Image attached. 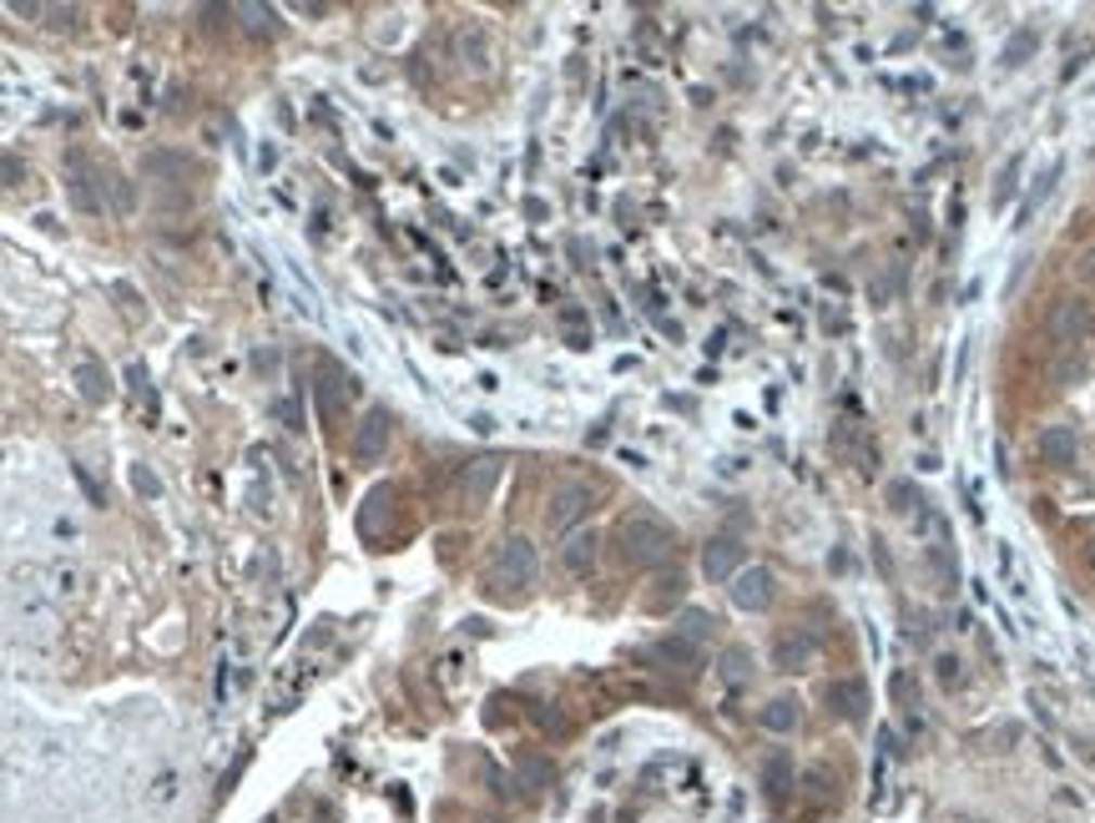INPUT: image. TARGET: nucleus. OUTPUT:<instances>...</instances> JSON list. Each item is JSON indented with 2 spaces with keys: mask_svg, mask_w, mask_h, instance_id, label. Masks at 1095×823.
<instances>
[{
  "mask_svg": "<svg viewBox=\"0 0 1095 823\" xmlns=\"http://www.w3.org/2000/svg\"><path fill=\"white\" fill-rule=\"evenodd\" d=\"M616 536H621V556H627L631 566H642V571L667 566L677 551V530L667 526V520H657V515H627V520L616 526Z\"/></svg>",
  "mask_w": 1095,
  "mask_h": 823,
  "instance_id": "1",
  "label": "nucleus"
},
{
  "mask_svg": "<svg viewBox=\"0 0 1095 823\" xmlns=\"http://www.w3.org/2000/svg\"><path fill=\"white\" fill-rule=\"evenodd\" d=\"M359 395V380H353L344 364H334V359H319V369H313V399H319V420L323 425H338V414H344V404Z\"/></svg>",
  "mask_w": 1095,
  "mask_h": 823,
  "instance_id": "2",
  "label": "nucleus"
},
{
  "mask_svg": "<svg viewBox=\"0 0 1095 823\" xmlns=\"http://www.w3.org/2000/svg\"><path fill=\"white\" fill-rule=\"evenodd\" d=\"M389 440H395V414L384 410V404H374V410L353 425V440H349V455L359 460V465H379L384 450H389Z\"/></svg>",
  "mask_w": 1095,
  "mask_h": 823,
  "instance_id": "3",
  "label": "nucleus"
},
{
  "mask_svg": "<svg viewBox=\"0 0 1095 823\" xmlns=\"http://www.w3.org/2000/svg\"><path fill=\"white\" fill-rule=\"evenodd\" d=\"M591 505H596L591 486H561L551 496V505H545V530L551 536H576V526L591 515Z\"/></svg>",
  "mask_w": 1095,
  "mask_h": 823,
  "instance_id": "4",
  "label": "nucleus"
},
{
  "mask_svg": "<svg viewBox=\"0 0 1095 823\" xmlns=\"http://www.w3.org/2000/svg\"><path fill=\"white\" fill-rule=\"evenodd\" d=\"M495 480H500V460L495 455L469 460L465 471L454 475V500H460V511H480L485 500H490V490H495Z\"/></svg>",
  "mask_w": 1095,
  "mask_h": 823,
  "instance_id": "5",
  "label": "nucleus"
},
{
  "mask_svg": "<svg viewBox=\"0 0 1095 823\" xmlns=\"http://www.w3.org/2000/svg\"><path fill=\"white\" fill-rule=\"evenodd\" d=\"M1085 334H1091V304L1085 298H1060L1051 313L1055 349H1085Z\"/></svg>",
  "mask_w": 1095,
  "mask_h": 823,
  "instance_id": "6",
  "label": "nucleus"
},
{
  "mask_svg": "<svg viewBox=\"0 0 1095 823\" xmlns=\"http://www.w3.org/2000/svg\"><path fill=\"white\" fill-rule=\"evenodd\" d=\"M819 661V636L808 627H788V632L773 642V667L777 672H808Z\"/></svg>",
  "mask_w": 1095,
  "mask_h": 823,
  "instance_id": "7",
  "label": "nucleus"
},
{
  "mask_svg": "<svg viewBox=\"0 0 1095 823\" xmlns=\"http://www.w3.org/2000/svg\"><path fill=\"white\" fill-rule=\"evenodd\" d=\"M773 571L768 566H743V571L732 576V602L743 606V612H768L773 606Z\"/></svg>",
  "mask_w": 1095,
  "mask_h": 823,
  "instance_id": "8",
  "label": "nucleus"
},
{
  "mask_svg": "<svg viewBox=\"0 0 1095 823\" xmlns=\"http://www.w3.org/2000/svg\"><path fill=\"white\" fill-rule=\"evenodd\" d=\"M495 566L511 576L515 587H530V581H536V571H541V561H536V545H530L526 536H505V541H500Z\"/></svg>",
  "mask_w": 1095,
  "mask_h": 823,
  "instance_id": "9",
  "label": "nucleus"
},
{
  "mask_svg": "<svg viewBox=\"0 0 1095 823\" xmlns=\"http://www.w3.org/2000/svg\"><path fill=\"white\" fill-rule=\"evenodd\" d=\"M701 571L712 576V581H732V576L743 571V541L737 536H712V541L701 545Z\"/></svg>",
  "mask_w": 1095,
  "mask_h": 823,
  "instance_id": "10",
  "label": "nucleus"
},
{
  "mask_svg": "<svg viewBox=\"0 0 1095 823\" xmlns=\"http://www.w3.org/2000/svg\"><path fill=\"white\" fill-rule=\"evenodd\" d=\"M828 707L843 722H863L868 718V682H863V677H838V682H828Z\"/></svg>",
  "mask_w": 1095,
  "mask_h": 823,
  "instance_id": "11",
  "label": "nucleus"
},
{
  "mask_svg": "<svg viewBox=\"0 0 1095 823\" xmlns=\"http://www.w3.org/2000/svg\"><path fill=\"white\" fill-rule=\"evenodd\" d=\"M1040 460L1045 465H1055V471H1070L1075 465V455H1081V440H1075V429L1070 425H1045L1040 429V440H1035Z\"/></svg>",
  "mask_w": 1095,
  "mask_h": 823,
  "instance_id": "12",
  "label": "nucleus"
},
{
  "mask_svg": "<svg viewBox=\"0 0 1095 823\" xmlns=\"http://www.w3.org/2000/svg\"><path fill=\"white\" fill-rule=\"evenodd\" d=\"M924 571H929L935 591H954V587H959V561H954L950 536H935V541L924 545Z\"/></svg>",
  "mask_w": 1095,
  "mask_h": 823,
  "instance_id": "13",
  "label": "nucleus"
},
{
  "mask_svg": "<svg viewBox=\"0 0 1095 823\" xmlns=\"http://www.w3.org/2000/svg\"><path fill=\"white\" fill-rule=\"evenodd\" d=\"M66 192H72V203L81 207V213H102V197H96V172L87 167V157H66Z\"/></svg>",
  "mask_w": 1095,
  "mask_h": 823,
  "instance_id": "14",
  "label": "nucleus"
},
{
  "mask_svg": "<svg viewBox=\"0 0 1095 823\" xmlns=\"http://www.w3.org/2000/svg\"><path fill=\"white\" fill-rule=\"evenodd\" d=\"M601 556V541H596V530H576V536H566V551H561V566H566L570 576H585L591 566H596Z\"/></svg>",
  "mask_w": 1095,
  "mask_h": 823,
  "instance_id": "15",
  "label": "nucleus"
},
{
  "mask_svg": "<svg viewBox=\"0 0 1095 823\" xmlns=\"http://www.w3.org/2000/svg\"><path fill=\"white\" fill-rule=\"evenodd\" d=\"M758 722L768 728V733H793V728L803 722V703H798L793 692H783V697H773V703L762 707Z\"/></svg>",
  "mask_w": 1095,
  "mask_h": 823,
  "instance_id": "16",
  "label": "nucleus"
},
{
  "mask_svg": "<svg viewBox=\"0 0 1095 823\" xmlns=\"http://www.w3.org/2000/svg\"><path fill=\"white\" fill-rule=\"evenodd\" d=\"M758 779H762V794L768 798H783L793 788V758L788 753H768L758 768Z\"/></svg>",
  "mask_w": 1095,
  "mask_h": 823,
  "instance_id": "17",
  "label": "nucleus"
},
{
  "mask_svg": "<svg viewBox=\"0 0 1095 823\" xmlns=\"http://www.w3.org/2000/svg\"><path fill=\"white\" fill-rule=\"evenodd\" d=\"M76 395L87 399V404H106L112 399V374H106L102 364H76Z\"/></svg>",
  "mask_w": 1095,
  "mask_h": 823,
  "instance_id": "18",
  "label": "nucleus"
},
{
  "mask_svg": "<svg viewBox=\"0 0 1095 823\" xmlns=\"http://www.w3.org/2000/svg\"><path fill=\"white\" fill-rule=\"evenodd\" d=\"M652 652H657V661H672V667H677V672H692V667H697V642H686V636H661V642H657V647H652Z\"/></svg>",
  "mask_w": 1095,
  "mask_h": 823,
  "instance_id": "19",
  "label": "nucleus"
},
{
  "mask_svg": "<svg viewBox=\"0 0 1095 823\" xmlns=\"http://www.w3.org/2000/svg\"><path fill=\"white\" fill-rule=\"evenodd\" d=\"M1085 369H1091V353H1085V349H1060V353H1055L1051 380L1060 384V389H1070V384L1085 380Z\"/></svg>",
  "mask_w": 1095,
  "mask_h": 823,
  "instance_id": "20",
  "label": "nucleus"
},
{
  "mask_svg": "<svg viewBox=\"0 0 1095 823\" xmlns=\"http://www.w3.org/2000/svg\"><path fill=\"white\" fill-rule=\"evenodd\" d=\"M712 632H717V617L712 612H701V606H686L682 617H677V636H686V642H712Z\"/></svg>",
  "mask_w": 1095,
  "mask_h": 823,
  "instance_id": "21",
  "label": "nucleus"
},
{
  "mask_svg": "<svg viewBox=\"0 0 1095 823\" xmlns=\"http://www.w3.org/2000/svg\"><path fill=\"white\" fill-rule=\"evenodd\" d=\"M460 56H465L469 72H485V66H490V41H485V30H480V26H465V30H460Z\"/></svg>",
  "mask_w": 1095,
  "mask_h": 823,
  "instance_id": "22",
  "label": "nucleus"
},
{
  "mask_svg": "<svg viewBox=\"0 0 1095 823\" xmlns=\"http://www.w3.org/2000/svg\"><path fill=\"white\" fill-rule=\"evenodd\" d=\"M1035 46H1040V30H1035V26H1025V30H1015V36L1005 41L1000 61H1005V66H1025V61L1035 56Z\"/></svg>",
  "mask_w": 1095,
  "mask_h": 823,
  "instance_id": "23",
  "label": "nucleus"
},
{
  "mask_svg": "<svg viewBox=\"0 0 1095 823\" xmlns=\"http://www.w3.org/2000/svg\"><path fill=\"white\" fill-rule=\"evenodd\" d=\"M162 172H192L188 157H177V152H146L142 157V177L146 182H157Z\"/></svg>",
  "mask_w": 1095,
  "mask_h": 823,
  "instance_id": "24",
  "label": "nucleus"
},
{
  "mask_svg": "<svg viewBox=\"0 0 1095 823\" xmlns=\"http://www.w3.org/2000/svg\"><path fill=\"white\" fill-rule=\"evenodd\" d=\"M722 677H727L732 687L752 682V652H747V647H727V652H722Z\"/></svg>",
  "mask_w": 1095,
  "mask_h": 823,
  "instance_id": "25",
  "label": "nucleus"
},
{
  "mask_svg": "<svg viewBox=\"0 0 1095 823\" xmlns=\"http://www.w3.org/2000/svg\"><path fill=\"white\" fill-rule=\"evenodd\" d=\"M1055 177H1060V163H1051V167H1045V177H1040L1035 188H1030V197H1025V207H1020V222H1015V228H1025V222L1035 218V207H1040V203H1045V197H1051V188H1055Z\"/></svg>",
  "mask_w": 1095,
  "mask_h": 823,
  "instance_id": "26",
  "label": "nucleus"
},
{
  "mask_svg": "<svg viewBox=\"0 0 1095 823\" xmlns=\"http://www.w3.org/2000/svg\"><path fill=\"white\" fill-rule=\"evenodd\" d=\"M1020 157H1009L1005 163V172H1000V182H994V207H1005L1009 197H1015V188H1020Z\"/></svg>",
  "mask_w": 1095,
  "mask_h": 823,
  "instance_id": "27",
  "label": "nucleus"
},
{
  "mask_svg": "<svg viewBox=\"0 0 1095 823\" xmlns=\"http://www.w3.org/2000/svg\"><path fill=\"white\" fill-rule=\"evenodd\" d=\"M914 505H919V490H914V480H893V486H889V511L904 515V511H914Z\"/></svg>",
  "mask_w": 1095,
  "mask_h": 823,
  "instance_id": "28",
  "label": "nucleus"
},
{
  "mask_svg": "<svg viewBox=\"0 0 1095 823\" xmlns=\"http://www.w3.org/2000/svg\"><path fill=\"white\" fill-rule=\"evenodd\" d=\"M889 692H893V703H899V707H914V703H919V682H914L909 672H893Z\"/></svg>",
  "mask_w": 1095,
  "mask_h": 823,
  "instance_id": "29",
  "label": "nucleus"
},
{
  "mask_svg": "<svg viewBox=\"0 0 1095 823\" xmlns=\"http://www.w3.org/2000/svg\"><path fill=\"white\" fill-rule=\"evenodd\" d=\"M268 414H273L283 429H304V414H298V404H293V399H273V404H268Z\"/></svg>",
  "mask_w": 1095,
  "mask_h": 823,
  "instance_id": "30",
  "label": "nucleus"
},
{
  "mask_svg": "<svg viewBox=\"0 0 1095 823\" xmlns=\"http://www.w3.org/2000/svg\"><path fill=\"white\" fill-rule=\"evenodd\" d=\"M657 587H661V591H657V596H652V606H667V596H672V602H677V596H682V591H686V581H682V576L672 571V576H661Z\"/></svg>",
  "mask_w": 1095,
  "mask_h": 823,
  "instance_id": "31",
  "label": "nucleus"
},
{
  "mask_svg": "<svg viewBox=\"0 0 1095 823\" xmlns=\"http://www.w3.org/2000/svg\"><path fill=\"white\" fill-rule=\"evenodd\" d=\"M237 15H248L253 30H273V11L268 5H237Z\"/></svg>",
  "mask_w": 1095,
  "mask_h": 823,
  "instance_id": "32",
  "label": "nucleus"
},
{
  "mask_svg": "<svg viewBox=\"0 0 1095 823\" xmlns=\"http://www.w3.org/2000/svg\"><path fill=\"white\" fill-rule=\"evenodd\" d=\"M132 486L142 490V496H162V480L146 471V465H137V471H132Z\"/></svg>",
  "mask_w": 1095,
  "mask_h": 823,
  "instance_id": "33",
  "label": "nucleus"
},
{
  "mask_svg": "<svg viewBox=\"0 0 1095 823\" xmlns=\"http://www.w3.org/2000/svg\"><path fill=\"white\" fill-rule=\"evenodd\" d=\"M127 380H132V384H137V395H142L146 404L157 410V395H152V384H146V369H142V364H132V369H127Z\"/></svg>",
  "mask_w": 1095,
  "mask_h": 823,
  "instance_id": "34",
  "label": "nucleus"
},
{
  "mask_svg": "<svg viewBox=\"0 0 1095 823\" xmlns=\"http://www.w3.org/2000/svg\"><path fill=\"white\" fill-rule=\"evenodd\" d=\"M935 667H939V682H944V687H954V682H959V657H950V652H944Z\"/></svg>",
  "mask_w": 1095,
  "mask_h": 823,
  "instance_id": "35",
  "label": "nucleus"
},
{
  "mask_svg": "<svg viewBox=\"0 0 1095 823\" xmlns=\"http://www.w3.org/2000/svg\"><path fill=\"white\" fill-rule=\"evenodd\" d=\"M1091 566H1095V545H1091Z\"/></svg>",
  "mask_w": 1095,
  "mask_h": 823,
  "instance_id": "36",
  "label": "nucleus"
}]
</instances>
